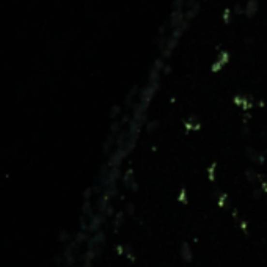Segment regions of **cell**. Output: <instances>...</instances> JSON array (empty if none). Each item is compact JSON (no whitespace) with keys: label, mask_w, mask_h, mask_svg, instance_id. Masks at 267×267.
I'll return each mask as SVG.
<instances>
[{"label":"cell","mask_w":267,"mask_h":267,"mask_svg":"<svg viewBox=\"0 0 267 267\" xmlns=\"http://www.w3.org/2000/svg\"><path fill=\"white\" fill-rule=\"evenodd\" d=\"M181 258L184 259L186 263H190L192 261V249H190V245L187 242H184L181 245Z\"/></svg>","instance_id":"cell-1"},{"label":"cell","mask_w":267,"mask_h":267,"mask_svg":"<svg viewBox=\"0 0 267 267\" xmlns=\"http://www.w3.org/2000/svg\"><path fill=\"white\" fill-rule=\"evenodd\" d=\"M247 176H250V178H249V181L252 182V181H255V179H256L255 176H258V175L255 173V171H252V170H247Z\"/></svg>","instance_id":"cell-2"},{"label":"cell","mask_w":267,"mask_h":267,"mask_svg":"<svg viewBox=\"0 0 267 267\" xmlns=\"http://www.w3.org/2000/svg\"><path fill=\"white\" fill-rule=\"evenodd\" d=\"M156 126H157V121L149 123V124H148V131H154V129H156Z\"/></svg>","instance_id":"cell-3"}]
</instances>
